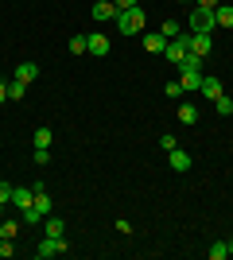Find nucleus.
<instances>
[{
    "label": "nucleus",
    "mask_w": 233,
    "mask_h": 260,
    "mask_svg": "<svg viewBox=\"0 0 233 260\" xmlns=\"http://www.w3.org/2000/svg\"><path fill=\"white\" fill-rule=\"evenodd\" d=\"M144 23H148V16H144L140 4L128 8V12H117V31H121V35H140V31H144Z\"/></svg>",
    "instance_id": "1"
},
{
    "label": "nucleus",
    "mask_w": 233,
    "mask_h": 260,
    "mask_svg": "<svg viewBox=\"0 0 233 260\" xmlns=\"http://www.w3.org/2000/svg\"><path fill=\"white\" fill-rule=\"evenodd\" d=\"M214 27H218V20H214V8H194V12H190V31L210 35Z\"/></svg>",
    "instance_id": "2"
},
{
    "label": "nucleus",
    "mask_w": 233,
    "mask_h": 260,
    "mask_svg": "<svg viewBox=\"0 0 233 260\" xmlns=\"http://www.w3.org/2000/svg\"><path fill=\"white\" fill-rule=\"evenodd\" d=\"M62 252H70L66 237H43V241H39V249H35V256H39V260H51V256H62Z\"/></svg>",
    "instance_id": "3"
},
{
    "label": "nucleus",
    "mask_w": 233,
    "mask_h": 260,
    "mask_svg": "<svg viewBox=\"0 0 233 260\" xmlns=\"http://www.w3.org/2000/svg\"><path fill=\"white\" fill-rule=\"evenodd\" d=\"M86 54H93V58H105V54H109V35L89 31V35H86Z\"/></svg>",
    "instance_id": "4"
},
{
    "label": "nucleus",
    "mask_w": 233,
    "mask_h": 260,
    "mask_svg": "<svg viewBox=\"0 0 233 260\" xmlns=\"http://www.w3.org/2000/svg\"><path fill=\"white\" fill-rule=\"evenodd\" d=\"M190 163H194V159H190L183 148H171V152H167V167H171L175 175H187V171H190Z\"/></svg>",
    "instance_id": "5"
},
{
    "label": "nucleus",
    "mask_w": 233,
    "mask_h": 260,
    "mask_svg": "<svg viewBox=\"0 0 233 260\" xmlns=\"http://www.w3.org/2000/svg\"><path fill=\"white\" fill-rule=\"evenodd\" d=\"M202 78H206V70H202V66H190V70H179V82H183V89H187V93H194V89L202 86Z\"/></svg>",
    "instance_id": "6"
},
{
    "label": "nucleus",
    "mask_w": 233,
    "mask_h": 260,
    "mask_svg": "<svg viewBox=\"0 0 233 260\" xmlns=\"http://www.w3.org/2000/svg\"><path fill=\"white\" fill-rule=\"evenodd\" d=\"M31 190H35V210H39V214H55V202H51V194H47V183H35L31 186Z\"/></svg>",
    "instance_id": "7"
},
{
    "label": "nucleus",
    "mask_w": 233,
    "mask_h": 260,
    "mask_svg": "<svg viewBox=\"0 0 233 260\" xmlns=\"http://www.w3.org/2000/svg\"><path fill=\"white\" fill-rule=\"evenodd\" d=\"M198 93H202V98H210V101H218L225 93V89H222V78L206 74V78H202V86H198Z\"/></svg>",
    "instance_id": "8"
},
{
    "label": "nucleus",
    "mask_w": 233,
    "mask_h": 260,
    "mask_svg": "<svg viewBox=\"0 0 233 260\" xmlns=\"http://www.w3.org/2000/svg\"><path fill=\"white\" fill-rule=\"evenodd\" d=\"M89 16H93L97 23H105V20H117V4H113V0H97V4L89 8Z\"/></svg>",
    "instance_id": "9"
},
{
    "label": "nucleus",
    "mask_w": 233,
    "mask_h": 260,
    "mask_svg": "<svg viewBox=\"0 0 233 260\" xmlns=\"http://www.w3.org/2000/svg\"><path fill=\"white\" fill-rule=\"evenodd\" d=\"M31 202H35V190H31V186H12V206H16V210H27Z\"/></svg>",
    "instance_id": "10"
},
{
    "label": "nucleus",
    "mask_w": 233,
    "mask_h": 260,
    "mask_svg": "<svg viewBox=\"0 0 233 260\" xmlns=\"http://www.w3.org/2000/svg\"><path fill=\"white\" fill-rule=\"evenodd\" d=\"M163 47H167V35L163 31H148L144 35V51L148 54H163Z\"/></svg>",
    "instance_id": "11"
},
{
    "label": "nucleus",
    "mask_w": 233,
    "mask_h": 260,
    "mask_svg": "<svg viewBox=\"0 0 233 260\" xmlns=\"http://www.w3.org/2000/svg\"><path fill=\"white\" fill-rule=\"evenodd\" d=\"M43 233H47V237H66V225H62V217L47 214V217H43Z\"/></svg>",
    "instance_id": "12"
},
{
    "label": "nucleus",
    "mask_w": 233,
    "mask_h": 260,
    "mask_svg": "<svg viewBox=\"0 0 233 260\" xmlns=\"http://www.w3.org/2000/svg\"><path fill=\"white\" fill-rule=\"evenodd\" d=\"M210 47H214L210 35H198V31L190 35V51H194V54H202V58H206V54H210Z\"/></svg>",
    "instance_id": "13"
},
{
    "label": "nucleus",
    "mask_w": 233,
    "mask_h": 260,
    "mask_svg": "<svg viewBox=\"0 0 233 260\" xmlns=\"http://www.w3.org/2000/svg\"><path fill=\"white\" fill-rule=\"evenodd\" d=\"M16 78H20V82H27V86H31L35 78H39V62H20V66H16Z\"/></svg>",
    "instance_id": "14"
},
{
    "label": "nucleus",
    "mask_w": 233,
    "mask_h": 260,
    "mask_svg": "<svg viewBox=\"0 0 233 260\" xmlns=\"http://www.w3.org/2000/svg\"><path fill=\"white\" fill-rule=\"evenodd\" d=\"M179 124H198V105L183 101V105H179Z\"/></svg>",
    "instance_id": "15"
},
{
    "label": "nucleus",
    "mask_w": 233,
    "mask_h": 260,
    "mask_svg": "<svg viewBox=\"0 0 233 260\" xmlns=\"http://www.w3.org/2000/svg\"><path fill=\"white\" fill-rule=\"evenodd\" d=\"M214 20H218V27H233V4H218Z\"/></svg>",
    "instance_id": "16"
},
{
    "label": "nucleus",
    "mask_w": 233,
    "mask_h": 260,
    "mask_svg": "<svg viewBox=\"0 0 233 260\" xmlns=\"http://www.w3.org/2000/svg\"><path fill=\"white\" fill-rule=\"evenodd\" d=\"M51 140H55V132L47 128V124H43V128H35V136H31L35 148H51Z\"/></svg>",
    "instance_id": "17"
},
{
    "label": "nucleus",
    "mask_w": 233,
    "mask_h": 260,
    "mask_svg": "<svg viewBox=\"0 0 233 260\" xmlns=\"http://www.w3.org/2000/svg\"><path fill=\"white\" fill-rule=\"evenodd\" d=\"M23 93H27V82L12 78V82H8V101H23Z\"/></svg>",
    "instance_id": "18"
},
{
    "label": "nucleus",
    "mask_w": 233,
    "mask_h": 260,
    "mask_svg": "<svg viewBox=\"0 0 233 260\" xmlns=\"http://www.w3.org/2000/svg\"><path fill=\"white\" fill-rule=\"evenodd\" d=\"M20 214H23V225H43V214L35 210V202H31L27 210H20Z\"/></svg>",
    "instance_id": "19"
},
{
    "label": "nucleus",
    "mask_w": 233,
    "mask_h": 260,
    "mask_svg": "<svg viewBox=\"0 0 233 260\" xmlns=\"http://www.w3.org/2000/svg\"><path fill=\"white\" fill-rule=\"evenodd\" d=\"M214 109H218V117H233V98H225V93H222V98L214 101Z\"/></svg>",
    "instance_id": "20"
},
{
    "label": "nucleus",
    "mask_w": 233,
    "mask_h": 260,
    "mask_svg": "<svg viewBox=\"0 0 233 260\" xmlns=\"http://www.w3.org/2000/svg\"><path fill=\"white\" fill-rule=\"evenodd\" d=\"M229 256V245H225V241H214L210 245V260H225Z\"/></svg>",
    "instance_id": "21"
},
{
    "label": "nucleus",
    "mask_w": 233,
    "mask_h": 260,
    "mask_svg": "<svg viewBox=\"0 0 233 260\" xmlns=\"http://www.w3.org/2000/svg\"><path fill=\"white\" fill-rule=\"evenodd\" d=\"M16 233H20V221H0V237H12V241H16Z\"/></svg>",
    "instance_id": "22"
},
{
    "label": "nucleus",
    "mask_w": 233,
    "mask_h": 260,
    "mask_svg": "<svg viewBox=\"0 0 233 260\" xmlns=\"http://www.w3.org/2000/svg\"><path fill=\"white\" fill-rule=\"evenodd\" d=\"M163 93H167V98H183V93H187V89H183V82H167V86H163Z\"/></svg>",
    "instance_id": "23"
},
{
    "label": "nucleus",
    "mask_w": 233,
    "mask_h": 260,
    "mask_svg": "<svg viewBox=\"0 0 233 260\" xmlns=\"http://www.w3.org/2000/svg\"><path fill=\"white\" fill-rule=\"evenodd\" d=\"M70 54H86V35H74V39H70Z\"/></svg>",
    "instance_id": "24"
},
{
    "label": "nucleus",
    "mask_w": 233,
    "mask_h": 260,
    "mask_svg": "<svg viewBox=\"0 0 233 260\" xmlns=\"http://www.w3.org/2000/svg\"><path fill=\"white\" fill-rule=\"evenodd\" d=\"M0 256H4V260L16 256V245H12V237H0Z\"/></svg>",
    "instance_id": "25"
},
{
    "label": "nucleus",
    "mask_w": 233,
    "mask_h": 260,
    "mask_svg": "<svg viewBox=\"0 0 233 260\" xmlns=\"http://www.w3.org/2000/svg\"><path fill=\"white\" fill-rule=\"evenodd\" d=\"M159 148H163V152H171V148H179V140L171 136V132H163V136H159Z\"/></svg>",
    "instance_id": "26"
},
{
    "label": "nucleus",
    "mask_w": 233,
    "mask_h": 260,
    "mask_svg": "<svg viewBox=\"0 0 233 260\" xmlns=\"http://www.w3.org/2000/svg\"><path fill=\"white\" fill-rule=\"evenodd\" d=\"M159 31H163L167 39H175V35H179V23H175V20H163V27H159Z\"/></svg>",
    "instance_id": "27"
},
{
    "label": "nucleus",
    "mask_w": 233,
    "mask_h": 260,
    "mask_svg": "<svg viewBox=\"0 0 233 260\" xmlns=\"http://www.w3.org/2000/svg\"><path fill=\"white\" fill-rule=\"evenodd\" d=\"M113 4H117V12H128V8H136L140 0H113Z\"/></svg>",
    "instance_id": "28"
},
{
    "label": "nucleus",
    "mask_w": 233,
    "mask_h": 260,
    "mask_svg": "<svg viewBox=\"0 0 233 260\" xmlns=\"http://www.w3.org/2000/svg\"><path fill=\"white\" fill-rule=\"evenodd\" d=\"M51 159V148H35V163H47Z\"/></svg>",
    "instance_id": "29"
},
{
    "label": "nucleus",
    "mask_w": 233,
    "mask_h": 260,
    "mask_svg": "<svg viewBox=\"0 0 233 260\" xmlns=\"http://www.w3.org/2000/svg\"><path fill=\"white\" fill-rule=\"evenodd\" d=\"M0 202H12V183H0Z\"/></svg>",
    "instance_id": "30"
},
{
    "label": "nucleus",
    "mask_w": 233,
    "mask_h": 260,
    "mask_svg": "<svg viewBox=\"0 0 233 260\" xmlns=\"http://www.w3.org/2000/svg\"><path fill=\"white\" fill-rule=\"evenodd\" d=\"M222 0H194V8H218Z\"/></svg>",
    "instance_id": "31"
},
{
    "label": "nucleus",
    "mask_w": 233,
    "mask_h": 260,
    "mask_svg": "<svg viewBox=\"0 0 233 260\" xmlns=\"http://www.w3.org/2000/svg\"><path fill=\"white\" fill-rule=\"evenodd\" d=\"M4 101H8V82L0 78V105H4Z\"/></svg>",
    "instance_id": "32"
},
{
    "label": "nucleus",
    "mask_w": 233,
    "mask_h": 260,
    "mask_svg": "<svg viewBox=\"0 0 233 260\" xmlns=\"http://www.w3.org/2000/svg\"><path fill=\"white\" fill-rule=\"evenodd\" d=\"M225 245H229V256H233V241H225Z\"/></svg>",
    "instance_id": "33"
},
{
    "label": "nucleus",
    "mask_w": 233,
    "mask_h": 260,
    "mask_svg": "<svg viewBox=\"0 0 233 260\" xmlns=\"http://www.w3.org/2000/svg\"><path fill=\"white\" fill-rule=\"evenodd\" d=\"M0 214H4V202H0Z\"/></svg>",
    "instance_id": "34"
}]
</instances>
